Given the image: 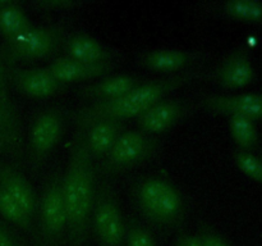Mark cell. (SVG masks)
<instances>
[{"mask_svg":"<svg viewBox=\"0 0 262 246\" xmlns=\"http://www.w3.org/2000/svg\"><path fill=\"white\" fill-rule=\"evenodd\" d=\"M202 72L204 71L201 69H188L166 78L143 81L137 87L117 99L94 101L86 107L79 108L74 112L73 120L79 132L99 120L109 119L123 122L130 118H138L179 87L200 78Z\"/></svg>","mask_w":262,"mask_h":246,"instance_id":"6da1fadb","label":"cell"},{"mask_svg":"<svg viewBox=\"0 0 262 246\" xmlns=\"http://www.w3.org/2000/svg\"><path fill=\"white\" fill-rule=\"evenodd\" d=\"M95 164L77 132L66 172L61 177V192L67 210V231L73 246H82L87 240L91 213L96 195Z\"/></svg>","mask_w":262,"mask_h":246,"instance_id":"7a4b0ae2","label":"cell"},{"mask_svg":"<svg viewBox=\"0 0 262 246\" xmlns=\"http://www.w3.org/2000/svg\"><path fill=\"white\" fill-rule=\"evenodd\" d=\"M136 204L143 217L161 228H177L186 217V204L176 184L160 176L141 179L135 189Z\"/></svg>","mask_w":262,"mask_h":246,"instance_id":"3957f363","label":"cell"},{"mask_svg":"<svg viewBox=\"0 0 262 246\" xmlns=\"http://www.w3.org/2000/svg\"><path fill=\"white\" fill-rule=\"evenodd\" d=\"M160 142L141 130L124 131L109 153L99 161V172L105 176L122 173L146 163L156 155Z\"/></svg>","mask_w":262,"mask_h":246,"instance_id":"277c9868","label":"cell"},{"mask_svg":"<svg viewBox=\"0 0 262 246\" xmlns=\"http://www.w3.org/2000/svg\"><path fill=\"white\" fill-rule=\"evenodd\" d=\"M66 38V26L61 23L32 26L20 36L7 41L4 58L9 64L48 58L63 45Z\"/></svg>","mask_w":262,"mask_h":246,"instance_id":"5b68a950","label":"cell"},{"mask_svg":"<svg viewBox=\"0 0 262 246\" xmlns=\"http://www.w3.org/2000/svg\"><path fill=\"white\" fill-rule=\"evenodd\" d=\"M91 225L101 246L124 245L125 223L114 191L107 182H101L96 187Z\"/></svg>","mask_w":262,"mask_h":246,"instance_id":"8992f818","label":"cell"},{"mask_svg":"<svg viewBox=\"0 0 262 246\" xmlns=\"http://www.w3.org/2000/svg\"><path fill=\"white\" fill-rule=\"evenodd\" d=\"M40 223L46 243L58 242L67 231L68 220L60 176H54L43 189L40 200Z\"/></svg>","mask_w":262,"mask_h":246,"instance_id":"52a82bcc","label":"cell"},{"mask_svg":"<svg viewBox=\"0 0 262 246\" xmlns=\"http://www.w3.org/2000/svg\"><path fill=\"white\" fill-rule=\"evenodd\" d=\"M255 76L250 48L241 45L222 59L211 74V78L223 89L238 90L252 84Z\"/></svg>","mask_w":262,"mask_h":246,"instance_id":"ba28073f","label":"cell"},{"mask_svg":"<svg viewBox=\"0 0 262 246\" xmlns=\"http://www.w3.org/2000/svg\"><path fill=\"white\" fill-rule=\"evenodd\" d=\"M204 50L183 49H152L138 54L136 61L142 68L160 73H174L188 71L189 67L199 63L206 56Z\"/></svg>","mask_w":262,"mask_h":246,"instance_id":"9c48e42d","label":"cell"},{"mask_svg":"<svg viewBox=\"0 0 262 246\" xmlns=\"http://www.w3.org/2000/svg\"><path fill=\"white\" fill-rule=\"evenodd\" d=\"M201 105L211 114L228 117H247L250 119H261L262 94L243 92L237 95H211L201 100Z\"/></svg>","mask_w":262,"mask_h":246,"instance_id":"30bf717a","label":"cell"},{"mask_svg":"<svg viewBox=\"0 0 262 246\" xmlns=\"http://www.w3.org/2000/svg\"><path fill=\"white\" fill-rule=\"evenodd\" d=\"M64 119L59 109H49L36 118L31 128V149L37 161L45 158L63 135Z\"/></svg>","mask_w":262,"mask_h":246,"instance_id":"8fae6325","label":"cell"},{"mask_svg":"<svg viewBox=\"0 0 262 246\" xmlns=\"http://www.w3.org/2000/svg\"><path fill=\"white\" fill-rule=\"evenodd\" d=\"M64 53L68 58L90 64H102L117 61L122 51L105 45L87 33H74L68 36L63 44Z\"/></svg>","mask_w":262,"mask_h":246,"instance_id":"7c38bea8","label":"cell"},{"mask_svg":"<svg viewBox=\"0 0 262 246\" xmlns=\"http://www.w3.org/2000/svg\"><path fill=\"white\" fill-rule=\"evenodd\" d=\"M189 112L188 104L183 100H161L137 118L138 127L148 135H158L170 130Z\"/></svg>","mask_w":262,"mask_h":246,"instance_id":"4fadbf2b","label":"cell"},{"mask_svg":"<svg viewBox=\"0 0 262 246\" xmlns=\"http://www.w3.org/2000/svg\"><path fill=\"white\" fill-rule=\"evenodd\" d=\"M119 67L118 61L102 64H90L74 60L68 56H60L49 64L48 69L60 84H74V82L87 81L97 77L106 76Z\"/></svg>","mask_w":262,"mask_h":246,"instance_id":"5bb4252c","label":"cell"},{"mask_svg":"<svg viewBox=\"0 0 262 246\" xmlns=\"http://www.w3.org/2000/svg\"><path fill=\"white\" fill-rule=\"evenodd\" d=\"M10 77L23 95L33 99L51 97L64 87L48 68H14L10 71Z\"/></svg>","mask_w":262,"mask_h":246,"instance_id":"9a60e30c","label":"cell"},{"mask_svg":"<svg viewBox=\"0 0 262 246\" xmlns=\"http://www.w3.org/2000/svg\"><path fill=\"white\" fill-rule=\"evenodd\" d=\"M123 132H124L123 122L109 119L95 122L83 131H79L83 137L87 153L91 156L94 163L100 161L109 153Z\"/></svg>","mask_w":262,"mask_h":246,"instance_id":"2e32d148","label":"cell"},{"mask_svg":"<svg viewBox=\"0 0 262 246\" xmlns=\"http://www.w3.org/2000/svg\"><path fill=\"white\" fill-rule=\"evenodd\" d=\"M142 82L143 79L141 77L133 74H114L101 79L100 82L82 87L81 90H78V95L94 101H105L127 94Z\"/></svg>","mask_w":262,"mask_h":246,"instance_id":"e0dca14e","label":"cell"},{"mask_svg":"<svg viewBox=\"0 0 262 246\" xmlns=\"http://www.w3.org/2000/svg\"><path fill=\"white\" fill-rule=\"evenodd\" d=\"M0 187L14 199L31 218H33L37 210L36 194L23 174L12 167L0 164Z\"/></svg>","mask_w":262,"mask_h":246,"instance_id":"ac0fdd59","label":"cell"},{"mask_svg":"<svg viewBox=\"0 0 262 246\" xmlns=\"http://www.w3.org/2000/svg\"><path fill=\"white\" fill-rule=\"evenodd\" d=\"M220 10L230 19L262 27V0H228Z\"/></svg>","mask_w":262,"mask_h":246,"instance_id":"d6986e66","label":"cell"},{"mask_svg":"<svg viewBox=\"0 0 262 246\" xmlns=\"http://www.w3.org/2000/svg\"><path fill=\"white\" fill-rule=\"evenodd\" d=\"M31 27L30 18L14 3L9 2L0 9V32L4 35L5 41L18 37Z\"/></svg>","mask_w":262,"mask_h":246,"instance_id":"ffe728a7","label":"cell"},{"mask_svg":"<svg viewBox=\"0 0 262 246\" xmlns=\"http://www.w3.org/2000/svg\"><path fill=\"white\" fill-rule=\"evenodd\" d=\"M229 132L241 150L251 151L257 144V130L255 120L247 117H230Z\"/></svg>","mask_w":262,"mask_h":246,"instance_id":"44dd1931","label":"cell"},{"mask_svg":"<svg viewBox=\"0 0 262 246\" xmlns=\"http://www.w3.org/2000/svg\"><path fill=\"white\" fill-rule=\"evenodd\" d=\"M0 214L13 224L18 225L27 232L32 230V218L2 187H0Z\"/></svg>","mask_w":262,"mask_h":246,"instance_id":"7402d4cb","label":"cell"},{"mask_svg":"<svg viewBox=\"0 0 262 246\" xmlns=\"http://www.w3.org/2000/svg\"><path fill=\"white\" fill-rule=\"evenodd\" d=\"M235 166L248 178L262 184V160L251 151L237 149L233 154Z\"/></svg>","mask_w":262,"mask_h":246,"instance_id":"603a6c76","label":"cell"},{"mask_svg":"<svg viewBox=\"0 0 262 246\" xmlns=\"http://www.w3.org/2000/svg\"><path fill=\"white\" fill-rule=\"evenodd\" d=\"M124 243L125 246H158L152 233L137 222L125 227Z\"/></svg>","mask_w":262,"mask_h":246,"instance_id":"cb8c5ba5","label":"cell"},{"mask_svg":"<svg viewBox=\"0 0 262 246\" xmlns=\"http://www.w3.org/2000/svg\"><path fill=\"white\" fill-rule=\"evenodd\" d=\"M0 133L4 136L7 144L15 145L18 141V127L15 115L8 113L0 104Z\"/></svg>","mask_w":262,"mask_h":246,"instance_id":"d4e9b609","label":"cell"},{"mask_svg":"<svg viewBox=\"0 0 262 246\" xmlns=\"http://www.w3.org/2000/svg\"><path fill=\"white\" fill-rule=\"evenodd\" d=\"M0 104H2V107L4 108L8 113L15 115L12 101H10L9 95H8V91H7V84H5L4 68H3L2 58H0Z\"/></svg>","mask_w":262,"mask_h":246,"instance_id":"484cf974","label":"cell"},{"mask_svg":"<svg viewBox=\"0 0 262 246\" xmlns=\"http://www.w3.org/2000/svg\"><path fill=\"white\" fill-rule=\"evenodd\" d=\"M199 236L201 246H230L225 238H223L222 236L212 232V231H205Z\"/></svg>","mask_w":262,"mask_h":246,"instance_id":"4316f807","label":"cell"},{"mask_svg":"<svg viewBox=\"0 0 262 246\" xmlns=\"http://www.w3.org/2000/svg\"><path fill=\"white\" fill-rule=\"evenodd\" d=\"M176 246H201L199 235H191V233H184L181 235L177 240Z\"/></svg>","mask_w":262,"mask_h":246,"instance_id":"83f0119b","label":"cell"},{"mask_svg":"<svg viewBox=\"0 0 262 246\" xmlns=\"http://www.w3.org/2000/svg\"><path fill=\"white\" fill-rule=\"evenodd\" d=\"M0 246H19L14 236L0 225Z\"/></svg>","mask_w":262,"mask_h":246,"instance_id":"f1b7e54d","label":"cell"},{"mask_svg":"<svg viewBox=\"0 0 262 246\" xmlns=\"http://www.w3.org/2000/svg\"><path fill=\"white\" fill-rule=\"evenodd\" d=\"M40 5H43V7L46 8H59V9H61V8H72V7H76V5H79V3H76V2H43V3H40Z\"/></svg>","mask_w":262,"mask_h":246,"instance_id":"f546056e","label":"cell"},{"mask_svg":"<svg viewBox=\"0 0 262 246\" xmlns=\"http://www.w3.org/2000/svg\"><path fill=\"white\" fill-rule=\"evenodd\" d=\"M5 144H7V141H5L4 136H3L2 133H0V149H3V148H4V145H5Z\"/></svg>","mask_w":262,"mask_h":246,"instance_id":"4dcf8cb0","label":"cell"},{"mask_svg":"<svg viewBox=\"0 0 262 246\" xmlns=\"http://www.w3.org/2000/svg\"><path fill=\"white\" fill-rule=\"evenodd\" d=\"M8 3H9V2H7V0H0V9H2L3 7H5Z\"/></svg>","mask_w":262,"mask_h":246,"instance_id":"1f68e13d","label":"cell"},{"mask_svg":"<svg viewBox=\"0 0 262 246\" xmlns=\"http://www.w3.org/2000/svg\"><path fill=\"white\" fill-rule=\"evenodd\" d=\"M261 153H262V149H261Z\"/></svg>","mask_w":262,"mask_h":246,"instance_id":"d6a6232c","label":"cell"},{"mask_svg":"<svg viewBox=\"0 0 262 246\" xmlns=\"http://www.w3.org/2000/svg\"><path fill=\"white\" fill-rule=\"evenodd\" d=\"M261 119H262V117H261Z\"/></svg>","mask_w":262,"mask_h":246,"instance_id":"836d02e7","label":"cell"}]
</instances>
